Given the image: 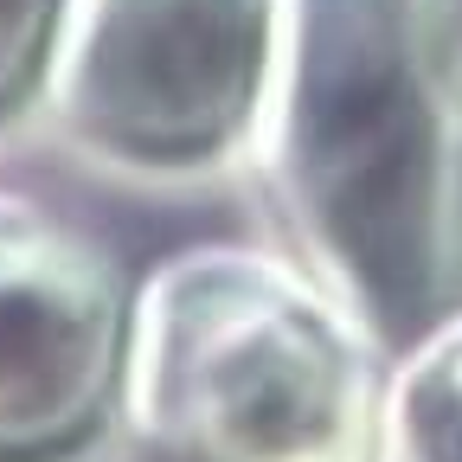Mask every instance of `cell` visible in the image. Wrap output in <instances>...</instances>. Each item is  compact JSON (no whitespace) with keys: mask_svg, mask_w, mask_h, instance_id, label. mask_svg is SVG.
Segmentation results:
<instances>
[{"mask_svg":"<svg viewBox=\"0 0 462 462\" xmlns=\"http://www.w3.org/2000/svg\"><path fill=\"white\" fill-rule=\"evenodd\" d=\"M276 0H58L39 116L103 173L148 187L245 167Z\"/></svg>","mask_w":462,"mask_h":462,"instance_id":"cell-3","label":"cell"},{"mask_svg":"<svg viewBox=\"0 0 462 462\" xmlns=\"http://www.w3.org/2000/svg\"><path fill=\"white\" fill-rule=\"evenodd\" d=\"M135 282L58 206L0 187V462H90L123 430Z\"/></svg>","mask_w":462,"mask_h":462,"instance_id":"cell-4","label":"cell"},{"mask_svg":"<svg viewBox=\"0 0 462 462\" xmlns=\"http://www.w3.org/2000/svg\"><path fill=\"white\" fill-rule=\"evenodd\" d=\"M379 462H462V315L392 360Z\"/></svg>","mask_w":462,"mask_h":462,"instance_id":"cell-5","label":"cell"},{"mask_svg":"<svg viewBox=\"0 0 462 462\" xmlns=\"http://www.w3.org/2000/svg\"><path fill=\"white\" fill-rule=\"evenodd\" d=\"M392 354L276 245H187L129 302L123 430L154 462H379Z\"/></svg>","mask_w":462,"mask_h":462,"instance_id":"cell-2","label":"cell"},{"mask_svg":"<svg viewBox=\"0 0 462 462\" xmlns=\"http://www.w3.org/2000/svg\"><path fill=\"white\" fill-rule=\"evenodd\" d=\"M58 0H0V129L39 109Z\"/></svg>","mask_w":462,"mask_h":462,"instance_id":"cell-6","label":"cell"},{"mask_svg":"<svg viewBox=\"0 0 462 462\" xmlns=\"http://www.w3.org/2000/svg\"><path fill=\"white\" fill-rule=\"evenodd\" d=\"M418 7H424V20H430V32H437L443 58L456 65V78H462V0H418Z\"/></svg>","mask_w":462,"mask_h":462,"instance_id":"cell-7","label":"cell"},{"mask_svg":"<svg viewBox=\"0 0 462 462\" xmlns=\"http://www.w3.org/2000/svg\"><path fill=\"white\" fill-rule=\"evenodd\" d=\"M245 167L276 251L392 360L462 315V78L418 0H276Z\"/></svg>","mask_w":462,"mask_h":462,"instance_id":"cell-1","label":"cell"}]
</instances>
